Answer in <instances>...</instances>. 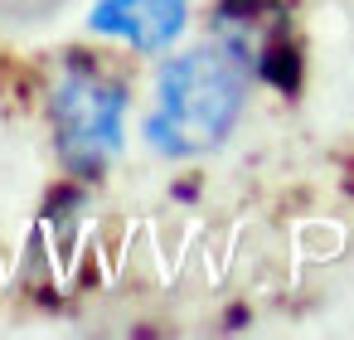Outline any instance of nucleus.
<instances>
[{
    "label": "nucleus",
    "instance_id": "2",
    "mask_svg": "<svg viewBox=\"0 0 354 340\" xmlns=\"http://www.w3.org/2000/svg\"><path fill=\"white\" fill-rule=\"evenodd\" d=\"M122 117H127L122 83H112L88 64H68V73L54 88V136L64 165L78 175L107 170V161L122 151Z\"/></svg>",
    "mask_w": 354,
    "mask_h": 340
},
{
    "label": "nucleus",
    "instance_id": "1",
    "mask_svg": "<svg viewBox=\"0 0 354 340\" xmlns=\"http://www.w3.org/2000/svg\"><path fill=\"white\" fill-rule=\"evenodd\" d=\"M243 98H248V64L228 44L189 49L160 73L151 141L165 156H204L233 132Z\"/></svg>",
    "mask_w": 354,
    "mask_h": 340
},
{
    "label": "nucleus",
    "instance_id": "3",
    "mask_svg": "<svg viewBox=\"0 0 354 340\" xmlns=\"http://www.w3.org/2000/svg\"><path fill=\"white\" fill-rule=\"evenodd\" d=\"M189 0H102L93 10V30L127 39L141 54H160L185 30Z\"/></svg>",
    "mask_w": 354,
    "mask_h": 340
}]
</instances>
